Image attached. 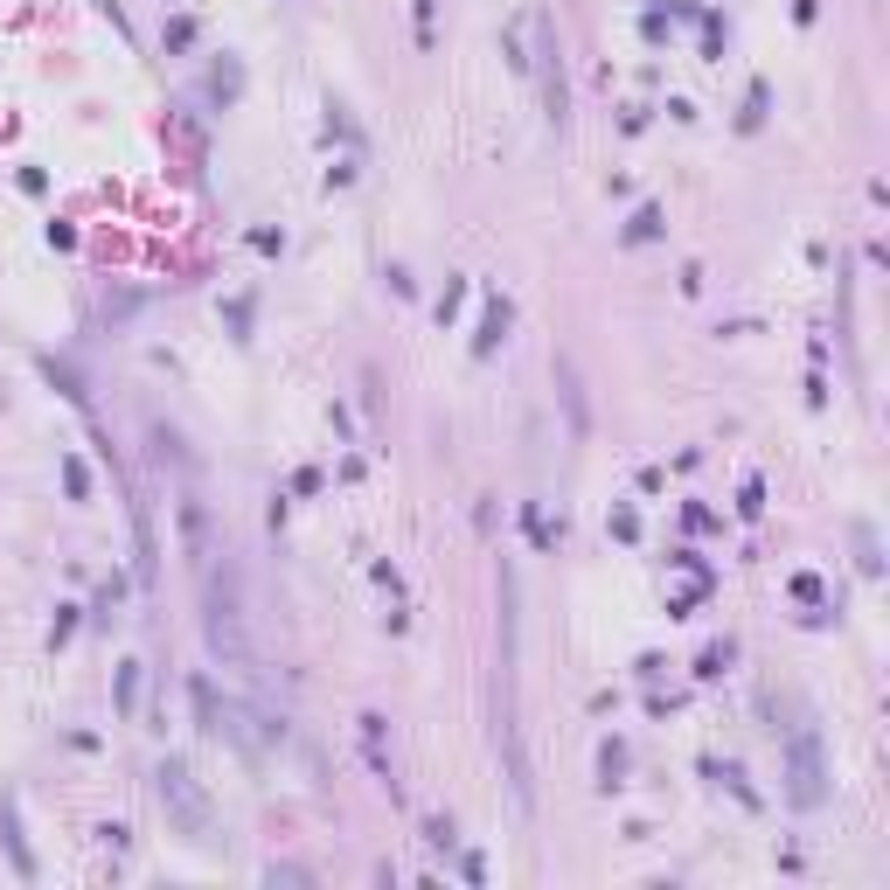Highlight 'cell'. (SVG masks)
Wrapping results in <instances>:
<instances>
[{
  "instance_id": "44dd1931",
  "label": "cell",
  "mask_w": 890,
  "mask_h": 890,
  "mask_svg": "<svg viewBox=\"0 0 890 890\" xmlns=\"http://www.w3.org/2000/svg\"><path fill=\"white\" fill-rule=\"evenodd\" d=\"M119 710H126V717L140 710V661H126V668H119Z\"/></svg>"
},
{
  "instance_id": "30bf717a",
  "label": "cell",
  "mask_w": 890,
  "mask_h": 890,
  "mask_svg": "<svg viewBox=\"0 0 890 890\" xmlns=\"http://www.w3.org/2000/svg\"><path fill=\"white\" fill-rule=\"evenodd\" d=\"M557 390H564L571 432H585V425H592V411H585V383H578V362H571V355H557Z\"/></svg>"
},
{
  "instance_id": "5b68a950",
  "label": "cell",
  "mask_w": 890,
  "mask_h": 890,
  "mask_svg": "<svg viewBox=\"0 0 890 890\" xmlns=\"http://www.w3.org/2000/svg\"><path fill=\"white\" fill-rule=\"evenodd\" d=\"M188 703H195V731H202V738H223V744H237V751H251L244 710H237V703H223L209 675H195V682H188Z\"/></svg>"
},
{
  "instance_id": "ffe728a7",
  "label": "cell",
  "mask_w": 890,
  "mask_h": 890,
  "mask_svg": "<svg viewBox=\"0 0 890 890\" xmlns=\"http://www.w3.org/2000/svg\"><path fill=\"white\" fill-rule=\"evenodd\" d=\"M605 529H612V536H619V543H640V515H633V508H626V501H619V508H612V515H605Z\"/></svg>"
},
{
  "instance_id": "52a82bcc",
  "label": "cell",
  "mask_w": 890,
  "mask_h": 890,
  "mask_svg": "<svg viewBox=\"0 0 890 890\" xmlns=\"http://www.w3.org/2000/svg\"><path fill=\"white\" fill-rule=\"evenodd\" d=\"M0 849H7L14 877H21V884H35V849H28V835H21V814H14V800H0Z\"/></svg>"
},
{
  "instance_id": "ba28073f",
  "label": "cell",
  "mask_w": 890,
  "mask_h": 890,
  "mask_svg": "<svg viewBox=\"0 0 890 890\" xmlns=\"http://www.w3.org/2000/svg\"><path fill=\"white\" fill-rule=\"evenodd\" d=\"M508 327H515V299L494 293L487 299V313H480V327H473V355H494V348L508 341Z\"/></svg>"
},
{
  "instance_id": "603a6c76",
  "label": "cell",
  "mask_w": 890,
  "mask_h": 890,
  "mask_svg": "<svg viewBox=\"0 0 890 890\" xmlns=\"http://www.w3.org/2000/svg\"><path fill=\"white\" fill-rule=\"evenodd\" d=\"M738 515H744V522H758V515H765V480H744V487H738Z\"/></svg>"
},
{
  "instance_id": "6da1fadb",
  "label": "cell",
  "mask_w": 890,
  "mask_h": 890,
  "mask_svg": "<svg viewBox=\"0 0 890 890\" xmlns=\"http://www.w3.org/2000/svg\"><path fill=\"white\" fill-rule=\"evenodd\" d=\"M153 800H160V814H167V828H174V835H188L195 849H209V842H216L209 793L195 786V772H188L181 758H160V765H153Z\"/></svg>"
},
{
  "instance_id": "7402d4cb",
  "label": "cell",
  "mask_w": 890,
  "mask_h": 890,
  "mask_svg": "<svg viewBox=\"0 0 890 890\" xmlns=\"http://www.w3.org/2000/svg\"><path fill=\"white\" fill-rule=\"evenodd\" d=\"M765 105H772V91H765V84H751V98H744V133H758V126H765Z\"/></svg>"
},
{
  "instance_id": "9c48e42d",
  "label": "cell",
  "mask_w": 890,
  "mask_h": 890,
  "mask_svg": "<svg viewBox=\"0 0 890 890\" xmlns=\"http://www.w3.org/2000/svg\"><path fill=\"white\" fill-rule=\"evenodd\" d=\"M355 724H362V751H369V765H376V779H383V786L397 793V765H390V744H383V717H376V710H362Z\"/></svg>"
},
{
  "instance_id": "9a60e30c",
  "label": "cell",
  "mask_w": 890,
  "mask_h": 890,
  "mask_svg": "<svg viewBox=\"0 0 890 890\" xmlns=\"http://www.w3.org/2000/svg\"><path fill=\"white\" fill-rule=\"evenodd\" d=\"M793 598H800V605H814V619H821V612H835V605H828V585H821L814 571H793Z\"/></svg>"
},
{
  "instance_id": "ac0fdd59",
  "label": "cell",
  "mask_w": 890,
  "mask_h": 890,
  "mask_svg": "<svg viewBox=\"0 0 890 890\" xmlns=\"http://www.w3.org/2000/svg\"><path fill=\"white\" fill-rule=\"evenodd\" d=\"M459 306H466V279H445L439 306H432V313H439V327H452V320H459Z\"/></svg>"
},
{
  "instance_id": "8992f818",
  "label": "cell",
  "mask_w": 890,
  "mask_h": 890,
  "mask_svg": "<svg viewBox=\"0 0 890 890\" xmlns=\"http://www.w3.org/2000/svg\"><path fill=\"white\" fill-rule=\"evenodd\" d=\"M174 522H181V557H188V571L202 578V571L216 564V529H209V508H202L195 494H181V501H174Z\"/></svg>"
},
{
  "instance_id": "277c9868",
  "label": "cell",
  "mask_w": 890,
  "mask_h": 890,
  "mask_svg": "<svg viewBox=\"0 0 890 890\" xmlns=\"http://www.w3.org/2000/svg\"><path fill=\"white\" fill-rule=\"evenodd\" d=\"M202 592H209V619H202V633H209V654H223L230 668H244V661H251V640H244L237 585H230V578L216 585V571H202Z\"/></svg>"
},
{
  "instance_id": "83f0119b",
  "label": "cell",
  "mask_w": 890,
  "mask_h": 890,
  "mask_svg": "<svg viewBox=\"0 0 890 890\" xmlns=\"http://www.w3.org/2000/svg\"><path fill=\"white\" fill-rule=\"evenodd\" d=\"M251 251H265V258H279V251H286V237H279V230H251Z\"/></svg>"
},
{
  "instance_id": "2e32d148",
  "label": "cell",
  "mask_w": 890,
  "mask_h": 890,
  "mask_svg": "<svg viewBox=\"0 0 890 890\" xmlns=\"http://www.w3.org/2000/svg\"><path fill=\"white\" fill-rule=\"evenodd\" d=\"M63 494H70V501H91V466H84L77 452H63Z\"/></svg>"
},
{
  "instance_id": "7c38bea8",
  "label": "cell",
  "mask_w": 890,
  "mask_h": 890,
  "mask_svg": "<svg viewBox=\"0 0 890 890\" xmlns=\"http://www.w3.org/2000/svg\"><path fill=\"white\" fill-rule=\"evenodd\" d=\"M195 35H202V21H195V14H174V21H167V35H160V49H167V56H188V49H195Z\"/></svg>"
},
{
  "instance_id": "484cf974",
  "label": "cell",
  "mask_w": 890,
  "mask_h": 890,
  "mask_svg": "<svg viewBox=\"0 0 890 890\" xmlns=\"http://www.w3.org/2000/svg\"><path fill=\"white\" fill-rule=\"evenodd\" d=\"M77 633V605H56V626H49V647H63Z\"/></svg>"
},
{
  "instance_id": "3957f363",
  "label": "cell",
  "mask_w": 890,
  "mask_h": 890,
  "mask_svg": "<svg viewBox=\"0 0 890 890\" xmlns=\"http://www.w3.org/2000/svg\"><path fill=\"white\" fill-rule=\"evenodd\" d=\"M786 800H793L800 814H814V807L828 800V758H821L814 724H793V731H786Z\"/></svg>"
},
{
  "instance_id": "f1b7e54d",
  "label": "cell",
  "mask_w": 890,
  "mask_h": 890,
  "mask_svg": "<svg viewBox=\"0 0 890 890\" xmlns=\"http://www.w3.org/2000/svg\"><path fill=\"white\" fill-rule=\"evenodd\" d=\"M856 550H863V571L877 578V571H884V557H877V543H870V529H856Z\"/></svg>"
},
{
  "instance_id": "5bb4252c",
  "label": "cell",
  "mask_w": 890,
  "mask_h": 890,
  "mask_svg": "<svg viewBox=\"0 0 890 890\" xmlns=\"http://www.w3.org/2000/svg\"><path fill=\"white\" fill-rule=\"evenodd\" d=\"M626 765H633V758H626V738L598 744V772H605V786H626Z\"/></svg>"
},
{
  "instance_id": "4dcf8cb0",
  "label": "cell",
  "mask_w": 890,
  "mask_h": 890,
  "mask_svg": "<svg viewBox=\"0 0 890 890\" xmlns=\"http://www.w3.org/2000/svg\"><path fill=\"white\" fill-rule=\"evenodd\" d=\"M793 14H800V21H814V0H793Z\"/></svg>"
},
{
  "instance_id": "d6986e66",
  "label": "cell",
  "mask_w": 890,
  "mask_h": 890,
  "mask_svg": "<svg viewBox=\"0 0 890 890\" xmlns=\"http://www.w3.org/2000/svg\"><path fill=\"white\" fill-rule=\"evenodd\" d=\"M209 91H216V98L230 105V98L244 91V70H237V63H216V77H209Z\"/></svg>"
},
{
  "instance_id": "cb8c5ba5",
  "label": "cell",
  "mask_w": 890,
  "mask_h": 890,
  "mask_svg": "<svg viewBox=\"0 0 890 890\" xmlns=\"http://www.w3.org/2000/svg\"><path fill=\"white\" fill-rule=\"evenodd\" d=\"M522 522H529V543H536V550H557V529L543 522V508H522Z\"/></svg>"
},
{
  "instance_id": "4316f807",
  "label": "cell",
  "mask_w": 890,
  "mask_h": 890,
  "mask_svg": "<svg viewBox=\"0 0 890 890\" xmlns=\"http://www.w3.org/2000/svg\"><path fill=\"white\" fill-rule=\"evenodd\" d=\"M724 661H731V647H703V661H696V675L710 682V675H724Z\"/></svg>"
},
{
  "instance_id": "4fadbf2b",
  "label": "cell",
  "mask_w": 890,
  "mask_h": 890,
  "mask_svg": "<svg viewBox=\"0 0 890 890\" xmlns=\"http://www.w3.org/2000/svg\"><path fill=\"white\" fill-rule=\"evenodd\" d=\"M42 376H49V383H56L70 404H84V397H91V390H84V376H77L70 362H56V355H42Z\"/></svg>"
},
{
  "instance_id": "7a4b0ae2",
  "label": "cell",
  "mask_w": 890,
  "mask_h": 890,
  "mask_svg": "<svg viewBox=\"0 0 890 890\" xmlns=\"http://www.w3.org/2000/svg\"><path fill=\"white\" fill-rule=\"evenodd\" d=\"M522 28L536 35V49H529V70H536V84H543V119H550V133H564V126H571V77H564V42H557V28H550V14H529Z\"/></svg>"
},
{
  "instance_id": "8fae6325",
  "label": "cell",
  "mask_w": 890,
  "mask_h": 890,
  "mask_svg": "<svg viewBox=\"0 0 890 890\" xmlns=\"http://www.w3.org/2000/svg\"><path fill=\"white\" fill-rule=\"evenodd\" d=\"M661 230H668V216H661L654 202H640V209L626 216V230H619V244H654Z\"/></svg>"
},
{
  "instance_id": "f546056e",
  "label": "cell",
  "mask_w": 890,
  "mask_h": 890,
  "mask_svg": "<svg viewBox=\"0 0 890 890\" xmlns=\"http://www.w3.org/2000/svg\"><path fill=\"white\" fill-rule=\"evenodd\" d=\"M293 494H320V466H299V473H293Z\"/></svg>"
},
{
  "instance_id": "e0dca14e",
  "label": "cell",
  "mask_w": 890,
  "mask_h": 890,
  "mask_svg": "<svg viewBox=\"0 0 890 890\" xmlns=\"http://www.w3.org/2000/svg\"><path fill=\"white\" fill-rule=\"evenodd\" d=\"M425 849H439V856H452V849H459V828H452L445 814H432V821H425Z\"/></svg>"
},
{
  "instance_id": "d4e9b609",
  "label": "cell",
  "mask_w": 890,
  "mask_h": 890,
  "mask_svg": "<svg viewBox=\"0 0 890 890\" xmlns=\"http://www.w3.org/2000/svg\"><path fill=\"white\" fill-rule=\"evenodd\" d=\"M223 320H230V334H237V341H251V299H230V306H223Z\"/></svg>"
}]
</instances>
